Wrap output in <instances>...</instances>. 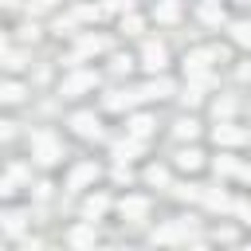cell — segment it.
Instances as JSON below:
<instances>
[{
	"label": "cell",
	"instance_id": "cell-1",
	"mask_svg": "<svg viewBox=\"0 0 251 251\" xmlns=\"http://www.w3.org/2000/svg\"><path fill=\"white\" fill-rule=\"evenodd\" d=\"M31 157H35L39 165H55V161L63 157L59 137H55L51 129H35V133H31Z\"/></svg>",
	"mask_w": 251,
	"mask_h": 251
},
{
	"label": "cell",
	"instance_id": "cell-2",
	"mask_svg": "<svg viewBox=\"0 0 251 251\" xmlns=\"http://www.w3.org/2000/svg\"><path fill=\"white\" fill-rule=\"evenodd\" d=\"M94 86H98V75H94V71H71V75L63 78L59 94H63V98H75V94H82V90H94Z\"/></svg>",
	"mask_w": 251,
	"mask_h": 251
},
{
	"label": "cell",
	"instance_id": "cell-3",
	"mask_svg": "<svg viewBox=\"0 0 251 251\" xmlns=\"http://www.w3.org/2000/svg\"><path fill=\"white\" fill-rule=\"evenodd\" d=\"M165 63H169V51H165V43L149 39V43L141 47V67H145V71H153V75H161V71H165Z\"/></svg>",
	"mask_w": 251,
	"mask_h": 251
},
{
	"label": "cell",
	"instance_id": "cell-4",
	"mask_svg": "<svg viewBox=\"0 0 251 251\" xmlns=\"http://www.w3.org/2000/svg\"><path fill=\"white\" fill-rule=\"evenodd\" d=\"M71 129H75L78 137H98V133H102V122H98L94 110H78V114L71 118Z\"/></svg>",
	"mask_w": 251,
	"mask_h": 251
},
{
	"label": "cell",
	"instance_id": "cell-5",
	"mask_svg": "<svg viewBox=\"0 0 251 251\" xmlns=\"http://www.w3.org/2000/svg\"><path fill=\"white\" fill-rule=\"evenodd\" d=\"M94 180H98V165H94V161H82V165L71 169L67 188H86V184H94Z\"/></svg>",
	"mask_w": 251,
	"mask_h": 251
},
{
	"label": "cell",
	"instance_id": "cell-6",
	"mask_svg": "<svg viewBox=\"0 0 251 251\" xmlns=\"http://www.w3.org/2000/svg\"><path fill=\"white\" fill-rule=\"evenodd\" d=\"M212 137H216V145H243V141H247V129L231 126V122H220V126L212 129Z\"/></svg>",
	"mask_w": 251,
	"mask_h": 251
},
{
	"label": "cell",
	"instance_id": "cell-7",
	"mask_svg": "<svg viewBox=\"0 0 251 251\" xmlns=\"http://www.w3.org/2000/svg\"><path fill=\"white\" fill-rule=\"evenodd\" d=\"M118 212H122L126 220H141V216L149 212V200H145V196H126V200L118 204Z\"/></svg>",
	"mask_w": 251,
	"mask_h": 251
},
{
	"label": "cell",
	"instance_id": "cell-8",
	"mask_svg": "<svg viewBox=\"0 0 251 251\" xmlns=\"http://www.w3.org/2000/svg\"><path fill=\"white\" fill-rule=\"evenodd\" d=\"M173 94V82L161 75V78H153V82H145L141 90H137V98H169Z\"/></svg>",
	"mask_w": 251,
	"mask_h": 251
},
{
	"label": "cell",
	"instance_id": "cell-9",
	"mask_svg": "<svg viewBox=\"0 0 251 251\" xmlns=\"http://www.w3.org/2000/svg\"><path fill=\"white\" fill-rule=\"evenodd\" d=\"M126 129H129V137H137V141H141V137H149V133H153V118H149V114H133Z\"/></svg>",
	"mask_w": 251,
	"mask_h": 251
},
{
	"label": "cell",
	"instance_id": "cell-10",
	"mask_svg": "<svg viewBox=\"0 0 251 251\" xmlns=\"http://www.w3.org/2000/svg\"><path fill=\"white\" fill-rule=\"evenodd\" d=\"M200 165H204V153H200V149H192V145H188V149H180V153H176V169L192 173V169H200Z\"/></svg>",
	"mask_w": 251,
	"mask_h": 251
},
{
	"label": "cell",
	"instance_id": "cell-11",
	"mask_svg": "<svg viewBox=\"0 0 251 251\" xmlns=\"http://www.w3.org/2000/svg\"><path fill=\"white\" fill-rule=\"evenodd\" d=\"M106 204H110V200H106L102 192H98V196H86V204H82V220H90V224H94V220L106 212Z\"/></svg>",
	"mask_w": 251,
	"mask_h": 251
},
{
	"label": "cell",
	"instance_id": "cell-12",
	"mask_svg": "<svg viewBox=\"0 0 251 251\" xmlns=\"http://www.w3.org/2000/svg\"><path fill=\"white\" fill-rule=\"evenodd\" d=\"M200 20L212 24V27H220V24H224V8H216V0H204V4H200Z\"/></svg>",
	"mask_w": 251,
	"mask_h": 251
},
{
	"label": "cell",
	"instance_id": "cell-13",
	"mask_svg": "<svg viewBox=\"0 0 251 251\" xmlns=\"http://www.w3.org/2000/svg\"><path fill=\"white\" fill-rule=\"evenodd\" d=\"M137 102V94H126V90H114V94H106V110H129Z\"/></svg>",
	"mask_w": 251,
	"mask_h": 251
},
{
	"label": "cell",
	"instance_id": "cell-14",
	"mask_svg": "<svg viewBox=\"0 0 251 251\" xmlns=\"http://www.w3.org/2000/svg\"><path fill=\"white\" fill-rule=\"evenodd\" d=\"M173 133H176L180 141H192V137L200 133V122H196V118H180V122L173 126Z\"/></svg>",
	"mask_w": 251,
	"mask_h": 251
},
{
	"label": "cell",
	"instance_id": "cell-15",
	"mask_svg": "<svg viewBox=\"0 0 251 251\" xmlns=\"http://www.w3.org/2000/svg\"><path fill=\"white\" fill-rule=\"evenodd\" d=\"M200 196H204V204H208V208H216V212L231 208V200H227V192H224V188H208V192H200Z\"/></svg>",
	"mask_w": 251,
	"mask_h": 251
},
{
	"label": "cell",
	"instance_id": "cell-16",
	"mask_svg": "<svg viewBox=\"0 0 251 251\" xmlns=\"http://www.w3.org/2000/svg\"><path fill=\"white\" fill-rule=\"evenodd\" d=\"M231 39H235L239 47H251V20H235V24H231Z\"/></svg>",
	"mask_w": 251,
	"mask_h": 251
},
{
	"label": "cell",
	"instance_id": "cell-17",
	"mask_svg": "<svg viewBox=\"0 0 251 251\" xmlns=\"http://www.w3.org/2000/svg\"><path fill=\"white\" fill-rule=\"evenodd\" d=\"M67 239H71L75 247H90V243H94V227H75Z\"/></svg>",
	"mask_w": 251,
	"mask_h": 251
},
{
	"label": "cell",
	"instance_id": "cell-18",
	"mask_svg": "<svg viewBox=\"0 0 251 251\" xmlns=\"http://www.w3.org/2000/svg\"><path fill=\"white\" fill-rule=\"evenodd\" d=\"M145 180H149V184H169V169H165V165H149V169H145Z\"/></svg>",
	"mask_w": 251,
	"mask_h": 251
},
{
	"label": "cell",
	"instance_id": "cell-19",
	"mask_svg": "<svg viewBox=\"0 0 251 251\" xmlns=\"http://www.w3.org/2000/svg\"><path fill=\"white\" fill-rule=\"evenodd\" d=\"M176 16H180V8H176L173 0H165V4H157V20H165V24H173Z\"/></svg>",
	"mask_w": 251,
	"mask_h": 251
},
{
	"label": "cell",
	"instance_id": "cell-20",
	"mask_svg": "<svg viewBox=\"0 0 251 251\" xmlns=\"http://www.w3.org/2000/svg\"><path fill=\"white\" fill-rule=\"evenodd\" d=\"M0 220H4V227H8V231H24V224H27V216H24V212H8V216H0Z\"/></svg>",
	"mask_w": 251,
	"mask_h": 251
},
{
	"label": "cell",
	"instance_id": "cell-21",
	"mask_svg": "<svg viewBox=\"0 0 251 251\" xmlns=\"http://www.w3.org/2000/svg\"><path fill=\"white\" fill-rule=\"evenodd\" d=\"M20 98H24V86H16V82L0 86V102H20Z\"/></svg>",
	"mask_w": 251,
	"mask_h": 251
},
{
	"label": "cell",
	"instance_id": "cell-22",
	"mask_svg": "<svg viewBox=\"0 0 251 251\" xmlns=\"http://www.w3.org/2000/svg\"><path fill=\"white\" fill-rule=\"evenodd\" d=\"M173 192H176L180 200H196V196H200V188H196V184H176Z\"/></svg>",
	"mask_w": 251,
	"mask_h": 251
},
{
	"label": "cell",
	"instance_id": "cell-23",
	"mask_svg": "<svg viewBox=\"0 0 251 251\" xmlns=\"http://www.w3.org/2000/svg\"><path fill=\"white\" fill-rule=\"evenodd\" d=\"M122 27H126L129 35H133V31H141V16H133V12H129V16L122 20Z\"/></svg>",
	"mask_w": 251,
	"mask_h": 251
},
{
	"label": "cell",
	"instance_id": "cell-24",
	"mask_svg": "<svg viewBox=\"0 0 251 251\" xmlns=\"http://www.w3.org/2000/svg\"><path fill=\"white\" fill-rule=\"evenodd\" d=\"M180 102H184V106H196V102H200V86H188V90L180 94Z\"/></svg>",
	"mask_w": 251,
	"mask_h": 251
},
{
	"label": "cell",
	"instance_id": "cell-25",
	"mask_svg": "<svg viewBox=\"0 0 251 251\" xmlns=\"http://www.w3.org/2000/svg\"><path fill=\"white\" fill-rule=\"evenodd\" d=\"M235 169H239L235 157H220V161H216V173H235Z\"/></svg>",
	"mask_w": 251,
	"mask_h": 251
},
{
	"label": "cell",
	"instance_id": "cell-26",
	"mask_svg": "<svg viewBox=\"0 0 251 251\" xmlns=\"http://www.w3.org/2000/svg\"><path fill=\"white\" fill-rule=\"evenodd\" d=\"M129 67H133V59H129V55H114V71H118V75H122V71H129Z\"/></svg>",
	"mask_w": 251,
	"mask_h": 251
},
{
	"label": "cell",
	"instance_id": "cell-27",
	"mask_svg": "<svg viewBox=\"0 0 251 251\" xmlns=\"http://www.w3.org/2000/svg\"><path fill=\"white\" fill-rule=\"evenodd\" d=\"M133 0H110V12H129Z\"/></svg>",
	"mask_w": 251,
	"mask_h": 251
},
{
	"label": "cell",
	"instance_id": "cell-28",
	"mask_svg": "<svg viewBox=\"0 0 251 251\" xmlns=\"http://www.w3.org/2000/svg\"><path fill=\"white\" fill-rule=\"evenodd\" d=\"M12 196V176H0V200Z\"/></svg>",
	"mask_w": 251,
	"mask_h": 251
},
{
	"label": "cell",
	"instance_id": "cell-29",
	"mask_svg": "<svg viewBox=\"0 0 251 251\" xmlns=\"http://www.w3.org/2000/svg\"><path fill=\"white\" fill-rule=\"evenodd\" d=\"M239 216H243V224H251V204H231Z\"/></svg>",
	"mask_w": 251,
	"mask_h": 251
},
{
	"label": "cell",
	"instance_id": "cell-30",
	"mask_svg": "<svg viewBox=\"0 0 251 251\" xmlns=\"http://www.w3.org/2000/svg\"><path fill=\"white\" fill-rule=\"evenodd\" d=\"M12 137V122H0V141H8Z\"/></svg>",
	"mask_w": 251,
	"mask_h": 251
},
{
	"label": "cell",
	"instance_id": "cell-31",
	"mask_svg": "<svg viewBox=\"0 0 251 251\" xmlns=\"http://www.w3.org/2000/svg\"><path fill=\"white\" fill-rule=\"evenodd\" d=\"M239 78H243V82L251 78V63H243V67H239Z\"/></svg>",
	"mask_w": 251,
	"mask_h": 251
},
{
	"label": "cell",
	"instance_id": "cell-32",
	"mask_svg": "<svg viewBox=\"0 0 251 251\" xmlns=\"http://www.w3.org/2000/svg\"><path fill=\"white\" fill-rule=\"evenodd\" d=\"M235 173H239V176H243V180H251V165H239V169H235Z\"/></svg>",
	"mask_w": 251,
	"mask_h": 251
},
{
	"label": "cell",
	"instance_id": "cell-33",
	"mask_svg": "<svg viewBox=\"0 0 251 251\" xmlns=\"http://www.w3.org/2000/svg\"><path fill=\"white\" fill-rule=\"evenodd\" d=\"M51 4H55V0H35V8H51Z\"/></svg>",
	"mask_w": 251,
	"mask_h": 251
}]
</instances>
